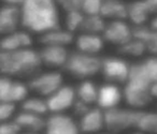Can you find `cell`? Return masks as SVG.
Wrapping results in <instances>:
<instances>
[{"label": "cell", "mask_w": 157, "mask_h": 134, "mask_svg": "<svg viewBox=\"0 0 157 134\" xmlns=\"http://www.w3.org/2000/svg\"><path fill=\"white\" fill-rule=\"evenodd\" d=\"M22 27L42 35L60 27L59 6L56 0H25L21 7Z\"/></svg>", "instance_id": "cell-1"}, {"label": "cell", "mask_w": 157, "mask_h": 134, "mask_svg": "<svg viewBox=\"0 0 157 134\" xmlns=\"http://www.w3.org/2000/svg\"><path fill=\"white\" fill-rule=\"evenodd\" d=\"M42 61L39 52L33 47L0 54V70L2 75L11 77H33L40 72Z\"/></svg>", "instance_id": "cell-2"}, {"label": "cell", "mask_w": 157, "mask_h": 134, "mask_svg": "<svg viewBox=\"0 0 157 134\" xmlns=\"http://www.w3.org/2000/svg\"><path fill=\"white\" fill-rule=\"evenodd\" d=\"M102 58L98 55H90L82 52L70 53L69 59L63 69L80 80H90L101 72Z\"/></svg>", "instance_id": "cell-3"}, {"label": "cell", "mask_w": 157, "mask_h": 134, "mask_svg": "<svg viewBox=\"0 0 157 134\" xmlns=\"http://www.w3.org/2000/svg\"><path fill=\"white\" fill-rule=\"evenodd\" d=\"M141 114V110H135L131 107L120 108V106L105 110V128L113 132L123 131L132 127L137 128Z\"/></svg>", "instance_id": "cell-4"}, {"label": "cell", "mask_w": 157, "mask_h": 134, "mask_svg": "<svg viewBox=\"0 0 157 134\" xmlns=\"http://www.w3.org/2000/svg\"><path fill=\"white\" fill-rule=\"evenodd\" d=\"M63 85V83L61 73L53 69L51 71L39 72L35 76H33L28 82L30 91L43 98L50 97Z\"/></svg>", "instance_id": "cell-5"}, {"label": "cell", "mask_w": 157, "mask_h": 134, "mask_svg": "<svg viewBox=\"0 0 157 134\" xmlns=\"http://www.w3.org/2000/svg\"><path fill=\"white\" fill-rule=\"evenodd\" d=\"M130 63L121 57H105L102 58L101 72L105 82L117 85H125L129 78Z\"/></svg>", "instance_id": "cell-6"}, {"label": "cell", "mask_w": 157, "mask_h": 134, "mask_svg": "<svg viewBox=\"0 0 157 134\" xmlns=\"http://www.w3.org/2000/svg\"><path fill=\"white\" fill-rule=\"evenodd\" d=\"M150 88V85L135 80H127L123 89L126 104L135 110H141L147 106L153 99Z\"/></svg>", "instance_id": "cell-7"}, {"label": "cell", "mask_w": 157, "mask_h": 134, "mask_svg": "<svg viewBox=\"0 0 157 134\" xmlns=\"http://www.w3.org/2000/svg\"><path fill=\"white\" fill-rule=\"evenodd\" d=\"M29 91L28 83L25 84L7 75H2L0 78V101L22 103L29 95Z\"/></svg>", "instance_id": "cell-8"}, {"label": "cell", "mask_w": 157, "mask_h": 134, "mask_svg": "<svg viewBox=\"0 0 157 134\" xmlns=\"http://www.w3.org/2000/svg\"><path fill=\"white\" fill-rule=\"evenodd\" d=\"M102 37L105 42L120 47L133 38V28L126 20H108Z\"/></svg>", "instance_id": "cell-9"}, {"label": "cell", "mask_w": 157, "mask_h": 134, "mask_svg": "<svg viewBox=\"0 0 157 134\" xmlns=\"http://www.w3.org/2000/svg\"><path fill=\"white\" fill-rule=\"evenodd\" d=\"M76 99V89L69 85H63L54 93L46 98L48 112L65 113L68 110H72Z\"/></svg>", "instance_id": "cell-10"}, {"label": "cell", "mask_w": 157, "mask_h": 134, "mask_svg": "<svg viewBox=\"0 0 157 134\" xmlns=\"http://www.w3.org/2000/svg\"><path fill=\"white\" fill-rule=\"evenodd\" d=\"M45 132L48 134H76L80 132L78 122L65 113H51L46 118Z\"/></svg>", "instance_id": "cell-11"}, {"label": "cell", "mask_w": 157, "mask_h": 134, "mask_svg": "<svg viewBox=\"0 0 157 134\" xmlns=\"http://www.w3.org/2000/svg\"><path fill=\"white\" fill-rule=\"evenodd\" d=\"M42 65L53 70L63 69L70 56L67 46L42 45L39 50Z\"/></svg>", "instance_id": "cell-12"}, {"label": "cell", "mask_w": 157, "mask_h": 134, "mask_svg": "<svg viewBox=\"0 0 157 134\" xmlns=\"http://www.w3.org/2000/svg\"><path fill=\"white\" fill-rule=\"evenodd\" d=\"M123 100H124V92L123 89L120 88V85L105 82L103 85L99 86L96 105L99 106L101 110H108L117 107Z\"/></svg>", "instance_id": "cell-13"}, {"label": "cell", "mask_w": 157, "mask_h": 134, "mask_svg": "<svg viewBox=\"0 0 157 134\" xmlns=\"http://www.w3.org/2000/svg\"><path fill=\"white\" fill-rule=\"evenodd\" d=\"M78 128L80 132L84 133H95L99 132L105 128V110L99 106L90 107L83 116L78 119Z\"/></svg>", "instance_id": "cell-14"}, {"label": "cell", "mask_w": 157, "mask_h": 134, "mask_svg": "<svg viewBox=\"0 0 157 134\" xmlns=\"http://www.w3.org/2000/svg\"><path fill=\"white\" fill-rule=\"evenodd\" d=\"M30 33L31 32L27 31L26 29H17L13 32L2 35L0 43L1 50L12 52V50L33 47V40Z\"/></svg>", "instance_id": "cell-15"}, {"label": "cell", "mask_w": 157, "mask_h": 134, "mask_svg": "<svg viewBox=\"0 0 157 134\" xmlns=\"http://www.w3.org/2000/svg\"><path fill=\"white\" fill-rule=\"evenodd\" d=\"M22 27L21 7L3 5L0 11V32L5 35Z\"/></svg>", "instance_id": "cell-16"}, {"label": "cell", "mask_w": 157, "mask_h": 134, "mask_svg": "<svg viewBox=\"0 0 157 134\" xmlns=\"http://www.w3.org/2000/svg\"><path fill=\"white\" fill-rule=\"evenodd\" d=\"M105 39L102 35L81 32L74 40L76 50L90 55H98L105 47Z\"/></svg>", "instance_id": "cell-17"}, {"label": "cell", "mask_w": 157, "mask_h": 134, "mask_svg": "<svg viewBox=\"0 0 157 134\" xmlns=\"http://www.w3.org/2000/svg\"><path fill=\"white\" fill-rule=\"evenodd\" d=\"M14 120L20 125L22 131H26L28 133H39L41 131H45L46 119L41 115L22 110L16 114Z\"/></svg>", "instance_id": "cell-18"}, {"label": "cell", "mask_w": 157, "mask_h": 134, "mask_svg": "<svg viewBox=\"0 0 157 134\" xmlns=\"http://www.w3.org/2000/svg\"><path fill=\"white\" fill-rule=\"evenodd\" d=\"M74 40L75 38L73 35V32L61 27L42 33L39 38V41L42 45H60L67 46V47L73 43Z\"/></svg>", "instance_id": "cell-19"}, {"label": "cell", "mask_w": 157, "mask_h": 134, "mask_svg": "<svg viewBox=\"0 0 157 134\" xmlns=\"http://www.w3.org/2000/svg\"><path fill=\"white\" fill-rule=\"evenodd\" d=\"M99 14L105 20H127L128 3L123 0H103Z\"/></svg>", "instance_id": "cell-20"}, {"label": "cell", "mask_w": 157, "mask_h": 134, "mask_svg": "<svg viewBox=\"0 0 157 134\" xmlns=\"http://www.w3.org/2000/svg\"><path fill=\"white\" fill-rule=\"evenodd\" d=\"M152 15L144 0H136L128 3L127 20L136 26H144Z\"/></svg>", "instance_id": "cell-21"}, {"label": "cell", "mask_w": 157, "mask_h": 134, "mask_svg": "<svg viewBox=\"0 0 157 134\" xmlns=\"http://www.w3.org/2000/svg\"><path fill=\"white\" fill-rule=\"evenodd\" d=\"M76 97L78 100L93 106L97 103L99 87L92 80H83L76 86Z\"/></svg>", "instance_id": "cell-22"}, {"label": "cell", "mask_w": 157, "mask_h": 134, "mask_svg": "<svg viewBox=\"0 0 157 134\" xmlns=\"http://www.w3.org/2000/svg\"><path fill=\"white\" fill-rule=\"evenodd\" d=\"M21 108H22V110H25V112L41 115V116H45L46 114H50L46 98H43L38 95H31V97L28 95L21 103Z\"/></svg>", "instance_id": "cell-23"}, {"label": "cell", "mask_w": 157, "mask_h": 134, "mask_svg": "<svg viewBox=\"0 0 157 134\" xmlns=\"http://www.w3.org/2000/svg\"><path fill=\"white\" fill-rule=\"evenodd\" d=\"M133 37L145 42L148 53L157 56V31L151 29L150 26H137L133 28Z\"/></svg>", "instance_id": "cell-24"}, {"label": "cell", "mask_w": 157, "mask_h": 134, "mask_svg": "<svg viewBox=\"0 0 157 134\" xmlns=\"http://www.w3.org/2000/svg\"><path fill=\"white\" fill-rule=\"evenodd\" d=\"M107 25V20L100 15V14H92V15H85L84 20L81 25L80 30L81 32L87 33H97L102 35L103 30Z\"/></svg>", "instance_id": "cell-25"}, {"label": "cell", "mask_w": 157, "mask_h": 134, "mask_svg": "<svg viewBox=\"0 0 157 134\" xmlns=\"http://www.w3.org/2000/svg\"><path fill=\"white\" fill-rule=\"evenodd\" d=\"M118 50H120L121 54L130 57H141L145 53H148L145 42L135 37L131 40H129L127 43H125L124 45L120 46Z\"/></svg>", "instance_id": "cell-26"}, {"label": "cell", "mask_w": 157, "mask_h": 134, "mask_svg": "<svg viewBox=\"0 0 157 134\" xmlns=\"http://www.w3.org/2000/svg\"><path fill=\"white\" fill-rule=\"evenodd\" d=\"M85 14L78 10H71V11L66 12L65 16V28L74 32L76 30H80L81 25L84 20Z\"/></svg>", "instance_id": "cell-27"}, {"label": "cell", "mask_w": 157, "mask_h": 134, "mask_svg": "<svg viewBox=\"0 0 157 134\" xmlns=\"http://www.w3.org/2000/svg\"><path fill=\"white\" fill-rule=\"evenodd\" d=\"M137 128L144 132L157 133V113L142 112Z\"/></svg>", "instance_id": "cell-28"}, {"label": "cell", "mask_w": 157, "mask_h": 134, "mask_svg": "<svg viewBox=\"0 0 157 134\" xmlns=\"http://www.w3.org/2000/svg\"><path fill=\"white\" fill-rule=\"evenodd\" d=\"M16 103L1 101L0 103V121H8L16 116Z\"/></svg>", "instance_id": "cell-29"}, {"label": "cell", "mask_w": 157, "mask_h": 134, "mask_svg": "<svg viewBox=\"0 0 157 134\" xmlns=\"http://www.w3.org/2000/svg\"><path fill=\"white\" fill-rule=\"evenodd\" d=\"M22 132L20 125L14 119L8 121H2L0 125V133L1 134H15Z\"/></svg>", "instance_id": "cell-30"}, {"label": "cell", "mask_w": 157, "mask_h": 134, "mask_svg": "<svg viewBox=\"0 0 157 134\" xmlns=\"http://www.w3.org/2000/svg\"><path fill=\"white\" fill-rule=\"evenodd\" d=\"M153 15L157 14V0H144Z\"/></svg>", "instance_id": "cell-31"}, {"label": "cell", "mask_w": 157, "mask_h": 134, "mask_svg": "<svg viewBox=\"0 0 157 134\" xmlns=\"http://www.w3.org/2000/svg\"><path fill=\"white\" fill-rule=\"evenodd\" d=\"M3 5L16 6V7H22V5L25 2V0H2Z\"/></svg>", "instance_id": "cell-32"}, {"label": "cell", "mask_w": 157, "mask_h": 134, "mask_svg": "<svg viewBox=\"0 0 157 134\" xmlns=\"http://www.w3.org/2000/svg\"><path fill=\"white\" fill-rule=\"evenodd\" d=\"M150 90H151V95H152L153 99H155V98L157 99V80H155V82L151 85Z\"/></svg>", "instance_id": "cell-33"}, {"label": "cell", "mask_w": 157, "mask_h": 134, "mask_svg": "<svg viewBox=\"0 0 157 134\" xmlns=\"http://www.w3.org/2000/svg\"><path fill=\"white\" fill-rule=\"evenodd\" d=\"M148 26L151 27V29L157 31V14H156V15H154V17L151 20L150 25H148Z\"/></svg>", "instance_id": "cell-34"}]
</instances>
